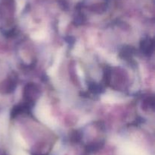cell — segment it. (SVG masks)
Segmentation results:
<instances>
[{
    "label": "cell",
    "mask_w": 155,
    "mask_h": 155,
    "mask_svg": "<svg viewBox=\"0 0 155 155\" xmlns=\"http://www.w3.org/2000/svg\"><path fill=\"white\" fill-rule=\"evenodd\" d=\"M140 48L144 54L149 56V55L151 54L153 50H154V42H153L152 40L149 39V38L143 40L141 42Z\"/></svg>",
    "instance_id": "7a4b0ae2"
},
{
    "label": "cell",
    "mask_w": 155,
    "mask_h": 155,
    "mask_svg": "<svg viewBox=\"0 0 155 155\" xmlns=\"http://www.w3.org/2000/svg\"><path fill=\"white\" fill-rule=\"evenodd\" d=\"M39 94V91L38 87L34 84H28L24 88V97L27 104L30 105L33 103Z\"/></svg>",
    "instance_id": "6da1fadb"
}]
</instances>
